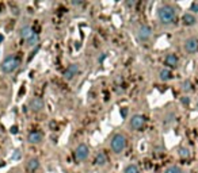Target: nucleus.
Wrapping results in <instances>:
<instances>
[{
	"instance_id": "nucleus-1",
	"label": "nucleus",
	"mask_w": 198,
	"mask_h": 173,
	"mask_svg": "<svg viewBox=\"0 0 198 173\" xmlns=\"http://www.w3.org/2000/svg\"><path fill=\"white\" fill-rule=\"evenodd\" d=\"M157 19L162 24H172L176 20V10L171 4H162L157 8Z\"/></svg>"
},
{
	"instance_id": "nucleus-2",
	"label": "nucleus",
	"mask_w": 198,
	"mask_h": 173,
	"mask_svg": "<svg viewBox=\"0 0 198 173\" xmlns=\"http://www.w3.org/2000/svg\"><path fill=\"white\" fill-rule=\"evenodd\" d=\"M111 150L114 151L115 154H119L124 151L125 146H126V138H125L124 134H121V132H117V134L113 135V138H111Z\"/></svg>"
},
{
	"instance_id": "nucleus-3",
	"label": "nucleus",
	"mask_w": 198,
	"mask_h": 173,
	"mask_svg": "<svg viewBox=\"0 0 198 173\" xmlns=\"http://www.w3.org/2000/svg\"><path fill=\"white\" fill-rule=\"evenodd\" d=\"M19 66V59L15 56H8L3 59L2 62V70L4 73H12L18 69Z\"/></svg>"
},
{
	"instance_id": "nucleus-4",
	"label": "nucleus",
	"mask_w": 198,
	"mask_h": 173,
	"mask_svg": "<svg viewBox=\"0 0 198 173\" xmlns=\"http://www.w3.org/2000/svg\"><path fill=\"white\" fill-rule=\"evenodd\" d=\"M152 32L153 31H152V29L148 26V24H141V26H138L136 35H137V39L140 41L141 43H146L151 41Z\"/></svg>"
},
{
	"instance_id": "nucleus-5",
	"label": "nucleus",
	"mask_w": 198,
	"mask_h": 173,
	"mask_svg": "<svg viewBox=\"0 0 198 173\" xmlns=\"http://www.w3.org/2000/svg\"><path fill=\"white\" fill-rule=\"evenodd\" d=\"M183 49L186 50V53L194 54L198 51V39L195 37H190L187 39H184L183 42Z\"/></svg>"
},
{
	"instance_id": "nucleus-6",
	"label": "nucleus",
	"mask_w": 198,
	"mask_h": 173,
	"mask_svg": "<svg viewBox=\"0 0 198 173\" xmlns=\"http://www.w3.org/2000/svg\"><path fill=\"white\" fill-rule=\"evenodd\" d=\"M90 156V149L86 143H80L77 147L75 149V158L76 161H84L87 157Z\"/></svg>"
},
{
	"instance_id": "nucleus-7",
	"label": "nucleus",
	"mask_w": 198,
	"mask_h": 173,
	"mask_svg": "<svg viewBox=\"0 0 198 173\" xmlns=\"http://www.w3.org/2000/svg\"><path fill=\"white\" fill-rule=\"evenodd\" d=\"M144 124H145V118L143 115H140V114L133 115L132 119L129 120V126L133 130H141L144 127Z\"/></svg>"
},
{
	"instance_id": "nucleus-8",
	"label": "nucleus",
	"mask_w": 198,
	"mask_h": 173,
	"mask_svg": "<svg viewBox=\"0 0 198 173\" xmlns=\"http://www.w3.org/2000/svg\"><path fill=\"white\" fill-rule=\"evenodd\" d=\"M29 108L33 112H41L45 108V102L41 97H34L29 102Z\"/></svg>"
},
{
	"instance_id": "nucleus-9",
	"label": "nucleus",
	"mask_w": 198,
	"mask_h": 173,
	"mask_svg": "<svg viewBox=\"0 0 198 173\" xmlns=\"http://www.w3.org/2000/svg\"><path fill=\"white\" fill-rule=\"evenodd\" d=\"M79 72H80V65L73 62V64H71L67 68V70L64 72V77L67 78V80H72L75 76H77Z\"/></svg>"
},
{
	"instance_id": "nucleus-10",
	"label": "nucleus",
	"mask_w": 198,
	"mask_h": 173,
	"mask_svg": "<svg viewBox=\"0 0 198 173\" xmlns=\"http://www.w3.org/2000/svg\"><path fill=\"white\" fill-rule=\"evenodd\" d=\"M43 139V135L42 132L39 131H31L29 135H27V141H29V143H31V145H38V143H41Z\"/></svg>"
},
{
	"instance_id": "nucleus-11",
	"label": "nucleus",
	"mask_w": 198,
	"mask_h": 173,
	"mask_svg": "<svg viewBox=\"0 0 198 173\" xmlns=\"http://www.w3.org/2000/svg\"><path fill=\"white\" fill-rule=\"evenodd\" d=\"M164 62H165V65H168L170 68H178V65H179V58L176 57V54L170 53V54H167V56H165Z\"/></svg>"
},
{
	"instance_id": "nucleus-12",
	"label": "nucleus",
	"mask_w": 198,
	"mask_h": 173,
	"mask_svg": "<svg viewBox=\"0 0 198 173\" xmlns=\"http://www.w3.org/2000/svg\"><path fill=\"white\" fill-rule=\"evenodd\" d=\"M182 23H183L184 26H194V24L197 23V18H195L194 14L186 12L182 16Z\"/></svg>"
},
{
	"instance_id": "nucleus-13",
	"label": "nucleus",
	"mask_w": 198,
	"mask_h": 173,
	"mask_svg": "<svg viewBox=\"0 0 198 173\" xmlns=\"http://www.w3.org/2000/svg\"><path fill=\"white\" fill-rule=\"evenodd\" d=\"M33 34H34V30H33L31 26H29V24H24L23 27L19 29V35H20V38H23L24 41L29 39Z\"/></svg>"
},
{
	"instance_id": "nucleus-14",
	"label": "nucleus",
	"mask_w": 198,
	"mask_h": 173,
	"mask_svg": "<svg viewBox=\"0 0 198 173\" xmlns=\"http://www.w3.org/2000/svg\"><path fill=\"white\" fill-rule=\"evenodd\" d=\"M39 168V161H38L37 158H29V161H27V169L30 170V172H35V170Z\"/></svg>"
},
{
	"instance_id": "nucleus-15",
	"label": "nucleus",
	"mask_w": 198,
	"mask_h": 173,
	"mask_svg": "<svg viewBox=\"0 0 198 173\" xmlns=\"http://www.w3.org/2000/svg\"><path fill=\"white\" fill-rule=\"evenodd\" d=\"M159 77H160V80H163V81H168L172 78V74H171V72L168 69H162L159 72Z\"/></svg>"
},
{
	"instance_id": "nucleus-16",
	"label": "nucleus",
	"mask_w": 198,
	"mask_h": 173,
	"mask_svg": "<svg viewBox=\"0 0 198 173\" xmlns=\"http://www.w3.org/2000/svg\"><path fill=\"white\" fill-rule=\"evenodd\" d=\"M124 173H140V169H138V166L136 164H129L125 166Z\"/></svg>"
},
{
	"instance_id": "nucleus-17",
	"label": "nucleus",
	"mask_w": 198,
	"mask_h": 173,
	"mask_svg": "<svg viewBox=\"0 0 198 173\" xmlns=\"http://www.w3.org/2000/svg\"><path fill=\"white\" fill-rule=\"evenodd\" d=\"M164 173H184L183 169H182L181 166H176V165H171V166H168L167 169L164 170Z\"/></svg>"
},
{
	"instance_id": "nucleus-18",
	"label": "nucleus",
	"mask_w": 198,
	"mask_h": 173,
	"mask_svg": "<svg viewBox=\"0 0 198 173\" xmlns=\"http://www.w3.org/2000/svg\"><path fill=\"white\" fill-rule=\"evenodd\" d=\"M107 162V157L105 156V153H102V151H99L96 156V164L100 165V166H103V165Z\"/></svg>"
},
{
	"instance_id": "nucleus-19",
	"label": "nucleus",
	"mask_w": 198,
	"mask_h": 173,
	"mask_svg": "<svg viewBox=\"0 0 198 173\" xmlns=\"http://www.w3.org/2000/svg\"><path fill=\"white\" fill-rule=\"evenodd\" d=\"M179 157H182V158H189L190 157V150L187 147H184V146H181L179 147Z\"/></svg>"
},
{
	"instance_id": "nucleus-20",
	"label": "nucleus",
	"mask_w": 198,
	"mask_h": 173,
	"mask_svg": "<svg viewBox=\"0 0 198 173\" xmlns=\"http://www.w3.org/2000/svg\"><path fill=\"white\" fill-rule=\"evenodd\" d=\"M38 41H39V37H38V35L34 32V34H33L31 37L26 41V42H27V45H29V46H34V45H37V43H38Z\"/></svg>"
},
{
	"instance_id": "nucleus-21",
	"label": "nucleus",
	"mask_w": 198,
	"mask_h": 173,
	"mask_svg": "<svg viewBox=\"0 0 198 173\" xmlns=\"http://www.w3.org/2000/svg\"><path fill=\"white\" fill-rule=\"evenodd\" d=\"M191 83H190V80H186L182 83V91L183 92H190L191 91Z\"/></svg>"
},
{
	"instance_id": "nucleus-22",
	"label": "nucleus",
	"mask_w": 198,
	"mask_h": 173,
	"mask_svg": "<svg viewBox=\"0 0 198 173\" xmlns=\"http://www.w3.org/2000/svg\"><path fill=\"white\" fill-rule=\"evenodd\" d=\"M190 10L193 11V12H195V14H198V3L197 2H194V3H191V5H190Z\"/></svg>"
},
{
	"instance_id": "nucleus-23",
	"label": "nucleus",
	"mask_w": 198,
	"mask_h": 173,
	"mask_svg": "<svg viewBox=\"0 0 198 173\" xmlns=\"http://www.w3.org/2000/svg\"><path fill=\"white\" fill-rule=\"evenodd\" d=\"M119 112H121V116H122V118H126V116H127V108H126V107L121 108V111H119Z\"/></svg>"
},
{
	"instance_id": "nucleus-24",
	"label": "nucleus",
	"mask_w": 198,
	"mask_h": 173,
	"mask_svg": "<svg viewBox=\"0 0 198 173\" xmlns=\"http://www.w3.org/2000/svg\"><path fill=\"white\" fill-rule=\"evenodd\" d=\"M182 103H183V104H189V103H190V99H189V97H182Z\"/></svg>"
},
{
	"instance_id": "nucleus-25",
	"label": "nucleus",
	"mask_w": 198,
	"mask_h": 173,
	"mask_svg": "<svg viewBox=\"0 0 198 173\" xmlns=\"http://www.w3.org/2000/svg\"><path fill=\"white\" fill-rule=\"evenodd\" d=\"M10 131L12 132V134H16V132H18V127H16V126H12V127H11Z\"/></svg>"
},
{
	"instance_id": "nucleus-26",
	"label": "nucleus",
	"mask_w": 198,
	"mask_h": 173,
	"mask_svg": "<svg viewBox=\"0 0 198 173\" xmlns=\"http://www.w3.org/2000/svg\"><path fill=\"white\" fill-rule=\"evenodd\" d=\"M134 4H136L134 2H126V5H127V7H133Z\"/></svg>"
},
{
	"instance_id": "nucleus-27",
	"label": "nucleus",
	"mask_w": 198,
	"mask_h": 173,
	"mask_svg": "<svg viewBox=\"0 0 198 173\" xmlns=\"http://www.w3.org/2000/svg\"><path fill=\"white\" fill-rule=\"evenodd\" d=\"M81 3H83V2H80V0H79V2H72V4L73 5H80Z\"/></svg>"
},
{
	"instance_id": "nucleus-28",
	"label": "nucleus",
	"mask_w": 198,
	"mask_h": 173,
	"mask_svg": "<svg viewBox=\"0 0 198 173\" xmlns=\"http://www.w3.org/2000/svg\"><path fill=\"white\" fill-rule=\"evenodd\" d=\"M0 166H4V162L3 161H0Z\"/></svg>"
},
{
	"instance_id": "nucleus-29",
	"label": "nucleus",
	"mask_w": 198,
	"mask_h": 173,
	"mask_svg": "<svg viewBox=\"0 0 198 173\" xmlns=\"http://www.w3.org/2000/svg\"><path fill=\"white\" fill-rule=\"evenodd\" d=\"M0 41H3V37H2V35H0Z\"/></svg>"
},
{
	"instance_id": "nucleus-30",
	"label": "nucleus",
	"mask_w": 198,
	"mask_h": 173,
	"mask_svg": "<svg viewBox=\"0 0 198 173\" xmlns=\"http://www.w3.org/2000/svg\"><path fill=\"white\" fill-rule=\"evenodd\" d=\"M197 108H198V102H197Z\"/></svg>"
}]
</instances>
